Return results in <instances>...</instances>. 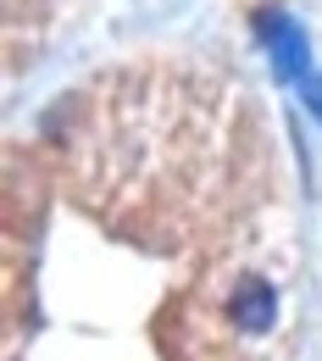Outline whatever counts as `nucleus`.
I'll return each mask as SVG.
<instances>
[{
	"label": "nucleus",
	"instance_id": "1",
	"mask_svg": "<svg viewBox=\"0 0 322 361\" xmlns=\"http://www.w3.org/2000/svg\"><path fill=\"white\" fill-rule=\"evenodd\" d=\"M256 39H261V50L273 56V73L283 78V84H306L311 39H306V28H300L289 11H278V6L256 11Z\"/></svg>",
	"mask_w": 322,
	"mask_h": 361
},
{
	"label": "nucleus",
	"instance_id": "2",
	"mask_svg": "<svg viewBox=\"0 0 322 361\" xmlns=\"http://www.w3.org/2000/svg\"><path fill=\"white\" fill-rule=\"evenodd\" d=\"M228 317L244 334H267L278 322V289L267 278H244V283L233 289V300H228Z\"/></svg>",
	"mask_w": 322,
	"mask_h": 361
},
{
	"label": "nucleus",
	"instance_id": "3",
	"mask_svg": "<svg viewBox=\"0 0 322 361\" xmlns=\"http://www.w3.org/2000/svg\"><path fill=\"white\" fill-rule=\"evenodd\" d=\"M300 100H306V111H311V117L322 123V73H311V78L300 84Z\"/></svg>",
	"mask_w": 322,
	"mask_h": 361
}]
</instances>
